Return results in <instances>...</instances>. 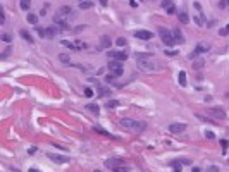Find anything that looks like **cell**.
I'll list each match as a JSON object with an SVG mask.
<instances>
[{
	"instance_id": "cell-1",
	"label": "cell",
	"mask_w": 229,
	"mask_h": 172,
	"mask_svg": "<svg viewBox=\"0 0 229 172\" xmlns=\"http://www.w3.org/2000/svg\"><path fill=\"white\" fill-rule=\"evenodd\" d=\"M136 64L145 72H152L153 69H157V64H155V60L150 53H141V52L136 53Z\"/></svg>"
},
{
	"instance_id": "cell-2",
	"label": "cell",
	"mask_w": 229,
	"mask_h": 172,
	"mask_svg": "<svg viewBox=\"0 0 229 172\" xmlns=\"http://www.w3.org/2000/svg\"><path fill=\"white\" fill-rule=\"evenodd\" d=\"M159 34H160V40L166 43V47H174L176 45V38H174L172 31H169L166 28H159Z\"/></svg>"
},
{
	"instance_id": "cell-3",
	"label": "cell",
	"mask_w": 229,
	"mask_h": 172,
	"mask_svg": "<svg viewBox=\"0 0 229 172\" xmlns=\"http://www.w3.org/2000/svg\"><path fill=\"white\" fill-rule=\"evenodd\" d=\"M121 126L129 129V131H143L145 129V122H138V121H133V119H122Z\"/></svg>"
},
{
	"instance_id": "cell-4",
	"label": "cell",
	"mask_w": 229,
	"mask_h": 172,
	"mask_svg": "<svg viewBox=\"0 0 229 172\" xmlns=\"http://www.w3.org/2000/svg\"><path fill=\"white\" fill-rule=\"evenodd\" d=\"M107 67H109L110 74H112V76H116V78L122 76V72H124V69H122V64H121L119 60H110Z\"/></svg>"
},
{
	"instance_id": "cell-5",
	"label": "cell",
	"mask_w": 229,
	"mask_h": 172,
	"mask_svg": "<svg viewBox=\"0 0 229 172\" xmlns=\"http://www.w3.org/2000/svg\"><path fill=\"white\" fill-rule=\"evenodd\" d=\"M209 50H210V45H207V43H198V45L195 47V50L190 53V59H193V60H195L198 55H202V53H207Z\"/></svg>"
},
{
	"instance_id": "cell-6",
	"label": "cell",
	"mask_w": 229,
	"mask_h": 172,
	"mask_svg": "<svg viewBox=\"0 0 229 172\" xmlns=\"http://www.w3.org/2000/svg\"><path fill=\"white\" fill-rule=\"evenodd\" d=\"M109 59L122 62V60L128 59V52L126 50H109Z\"/></svg>"
},
{
	"instance_id": "cell-7",
	"label": "cell",
	"mask_w": 229,
	"mask_h": 172,
	"mask_svg": "<svg viewBox=\"0 0 229 172\" xmlns=\"http://www.w3.org/2000/svg\"><path fill=\"white\" fill-rule=\"evenodd\" d=\"M209 115H212L214 119H219V121H224L228 115H226V110L224 109H221V107H212V109H209V112H207Z\"/></svg>"
},
{
	"instance_id": "cell-8",
	"label": "cell",
	"mask_w": 229,
	"mask_h": 172,
	"mask_svg": "<svg viewBox=\"0 0 229 172\" xmlns=\"http://www.w3.org/2000/svg\"><path fill=\"white\" fill-rule=\"evenodd\" d=\"M134 36H136L138 40H150L153 34H152V31H147V29H138V31H134Z\"/></svg>"
},
{
	"instance_id": "cell-9",
	"label": "cell",
	"mask_w": 229,
	"mask_h": 172,
	"mask_svg": "<svg viewBox=\"0 0 229 172\" xmlns=\"http://www.w3.org/2000/svg\"><path fill=\"white\" fill-rule=\"evenodd\" d=\"M64 29L60 28V26H57V24H53V26H50V28H47V36H57V34H60Z\"/></svg>"
},
{
	"instance_id": "cell-10",
	"label": "cell",
	"mask_w": 229,
	"mask_h": 172,
	"mask_svg": "<svg viewBox=\"0 0 229 172\" xmlns=\"http://www.w3.org/2000/svg\"><path fill=\"white\" fill-rule=\"evenodd\" d=\"M53 21H55V24H57V26H60L62 29H67V28H69V22H67V19H66V17L55 16V17H53Z\"/></svg>"
},
{
	"instance_id": "cell-11",
	"label": "cell",
	"mask_w": 229,
	"mask_h": 172,
	"mask_svg": "<svg viewBox=\"0 0 229 172\" xmlns=\"http://www.w3.org/2000/svg\"><path fill=\"white\" fill-rule=\"evenodd\" d=\"M48 159H50L52 162H55V164H67V162H69V159H67V157H60V155H52V153H48Z\"/></svg>"
},
{
	"instance_id": "cell-12",
	"label": "cell",
	"mask_w": 229,
	"mask_h": 172,
	"mask_svg": "<svg viewBox=\"0 0 229 172\" xmlns=\"http://www.w3.org/2000/svg\"><path fill=\"white\" fill-rule=\"evenodd\" d=\"M184 129H186V124H178V122H174V124L169 126V131H171V133H183Z\"/></svg>"
},
{
	"instance_id": "cell-13",
	"label": "cell",
	"mask_w": 229,
	"mask_h": 172,
	"mask_svg": "<svg viewBox=\"0 0 229 172\" xmlns=\"http://www.w3.org/2000/svg\"><path fill=\"white\" fill-rule=\"evenodd\" d=\"M112 41H110V36H102L100 38V50H105V48H110Z\"/></svg>"
},
{
	"instance_id": "cell-14",
	"label": "cell",
	"mask_w": 229,
	"mask_h": 172,
	"mask_svg": "<svg viewBox=\"0 0 229 172\" xmlns=\"http://www.w3.org/2000/svg\"><path fill=\"white\" fill-rule=\"evenodd\" d=\"M119 165H122V162H121L119 159H110V160H105V167H109V169H116V167H119Z\"/></svg>"
},
{
	"instance_id": "cell-15",
	"label": "cell",
	"mask_w": 229,
	"mask_h": 172,
	"mask_svg": "<svg viewBox=\"0 0 229 172\" xmlns=\"http://www.w3.org/2000/svg\"><path fill=\"white\" fill-rule=\"evenodd\" d=\"M69 14H72V9H71V7H67V5H62V7L57 10V14H55V16L64 17V16H69Z\"/></svg>"
},
{
	"instance_id": "cell-16",
	"label": "cell",
	"mask_w": 229,
	"mask_h": 172,
	"mask_svg": "<svg viewBox=\"0 0 229 172\" xmlns=\"http://www.w3.org/2000/svg\"><path fill=\"white\" fill-rule=\"evenodd\" d=\"M19 34H21V36H22V38H24V40H26L29 45H33V43H34V40H33V36L29 34V31H26V29H21V31H19Z\"/></svg>"
},
{
	"instance_id": "cell-17",
	"label": "cell",
	"mask_w": 229,
	"mask_h": 172,
	"mask_svg": "<svg viewBox=\"0 0 229 172\" xmlns=\"http://www.w3.org/2000/svg\"><path fill=\"white\" fill-rule=\"evenodd\" d=\"M93 129H95L97 133H100V134H103V136H109V138H112V140H119L117 136H114V134H110L109 131H105V129H102V126H95Z\"/></svg>"
},
{
	"instance_id": "cell-18",
	"label": "cell",
	"mask_w": 229,
	"mask_h": 172,
	"mask_svg": "<svg viewBox=\"0 0 229 172\" xmlns=\"http://www.w3.org/2000/svg\"><path fill=\"white\" fill-rule=\"evenodd\" d=\"M172 34H174L176 41H179V43H184V36H183V33H181L179 29H172Z\"/></svg>"
},
{
	"instance_id": "cell-19",
	"label": "cell",
	"mask_w": 229,
	"mask_h": 172,
	"mask_svg": "<svg viewBox=\"0 0 229 172\" xmlns=\"http://www.w3.org/2000/svg\"><path fill=\"white\" fill-rule=\"evenodd\" d=\"M178 81H179V84L184 88L186 86V72L184 71H179V74H178Z\"/></svg>"
},
{
	"instance_id": "cell-20",
	"label": "cell",
	"mask_w": 229,
	"mask_h": 172,
	"mask_svg": "<svg viewBox=\"0 0 229 172\" xmlns=\"http://www.w3.org/2000/svg\"><path fill=\"white\" fill-rule=\"evenodd\" d=\"M26 19H28V22H31V24H36V22H38V16L33 14V12H28Z\"/></svg>"
},
{
	"instance_id": "cell-21",
	"label": "cell",
	"mask_w": 229,
	"mask_h": 172,
	"mask_svg": "<svg viewBox=\"0 0 229 172\" xmlns=\"http://www.w3.org/2000/svg\"><path fill=\"white\" fill-rule=\"evenodd\" d=\"M205 65V60L203 59H198V60H193V69H202Z\"/></svg>"
},
{
	"instance_id": "cell-22",
	"label": "cell",
	"mask_w": 229,
	"mask_h": 172,
	"mask_svg": "<svg viewBox=\"0 0 229 172\" xmlns=\"http://www.w3.org/2000/svg\"><path fill=\"white\" fill-rule=\"evenodd\" d=\"M86 109H88L90 112H95V114H98V112H100V107H98L97 103H88V105H86Z\"/></svg>"
},
{
	"instance_id": "cell-23",
	"label": "cell",
	"mask_w": 229,
	"mask_h": 172,
	"mask_svg": "<svg viewBox=\"0 0 229 172\" xmlns=\"http://www.w3.org/2000/svg\"><path fill=\"white\" fill-rule=\"evenodd\" d=\"M171 165L174 167V172H183V169H181V162H179V160H172Z\"/></svg>"
},
{
	"instance_id": "cell-24",
	"label": "cell",
	"mask_w": 229,
	"mask_h": 172,
	"mask_svg": "<svg viewBox=\"0 0 229 172\" xmlns=\"http://www.w3.org/2000/svg\"><path fill=\"white\" fill-rule=\"evenodd\" d=\"M19 5H21V9H22V10H28V9L31 7V0H21V2H19Z\"/></svg>"
},
{
	"instance_id": "cell-25",
	"label": "cell",
	"mask_w": 229,
	"mask_h": 172,
	"mask_svg": "<svg viewBox=\"0 0 229 172\" xmlns=\"http://www.w3.org/2000/svg\"><path fill=\"white\" fill-rule=\"evenodd\" d=\"M179 21H181L183 24L190 22V17H188V14H186V12H179Z\"/></svg>"
},
{
	"instance_id": "cell-26",
	"label": "cell",
	"mask_w": 229,
	"mask_h": 172,
	"mask_svg": "<svg viewBox=\"0 0 229 172\" xmlns=\"http://www.w3.org/2000/svg\"><path fill=\"white\" fill-rule=\"evenodd\" d=\"M59 60H60L62 64H71V60H69V55H66V53H60V55H59Z\"/></svg>"
},
{
	"instance_id": "cell-27",
	"label": "cell",
	"mask_w": 229,
	"mask_h": 172,
	"mask_svg": "<svg viewBox=\"0 0 229 172\" xmlns=\"http://www.w3.org/2000/svg\"><path fill=\"white\" fill-rule=\"evenodd\" d=\"M221 146H222V153L226 155V150H228V146H229V141L228 140H221Z\"/></svg>"
},
{
	"instance_id": "cell-28",
	"label": "cell",
	"mask_w": 229,
	"mask_h": 172,
	"mask_svg": "<svg viewBox=\"0 0 229 172\" xmlns=\"http://www.w3.org/2000/svg\"><path fill=\"white\" fill-rule=\"evenodd\" d=\"M112 172H129V169H128L126 165H119V167L112 169Z\"/></svg>"
},
{
	"instance_id": "cell-29",
	"label": "cell",
	"mask_w": 229,
	"mask_h": 172,
	"mask_svg": "<svg viewBox=\"0 0 229 172\" xmlns=\"http://www.w3.org/2000/svg\"><path fill=\"white\" fill-rule=\"evenodd\" d=\"M79 7H81V9H90V7H93V3H91L90 0H86V2H81Z\"/></svg>"
},
{
	"instance_id": "cell-30",
	"label": "cell",
	"mask_w": 229,
	"mask_h": 172,
	"mask_svg": "<svg viewBox=\"0 0 229 172\" xmlns=\"http://www.w3.org/2000/svg\"><path fill=\"white\" fill-rule=\"evenodd\" d=\"M0 24H5V9L0 7Z\"/></svg>"
},
{
	"instance_id": "cell-31",
	"label": "cell",
	"mask_w": 229,
	"mask_h": 172,
	"mask_svg": "<svg viewBox=\"0 0 229 172\" xmlns=\"http://www.w3.org/2000/svg\"><path fill=\"white\" fill-rule=\"evenodd\" d=\"M2 41H5V43H10V41H12V36H10L9 33H3V34H2Z\"/></svg>"
},
{
	"instance_id": "cell-32",
	"label": "cell",
	"mask_w": 229,
	"mask_h": 172,
	"mask_svg": "<svg viewBox=\"0 0 229 172\" xmlns=\"http://www.w3.org/2000/svg\"><path fill=\"white\" fill-rule=\"evenodd\" d=\"M36 33H38V36H41V38L47 36V29H43V28H36Z\"/></svg>"
},
{
	"instance_id": "cell-33",
	"label": "cell",
	"mask_w": 229,
	"mask_h": 172,
	"mask_svg": "<svg viewBox=\"0 0 229 172\" xmlns=\"http://www.w3.org/2000/svg\"><path fill=\"white\" fill-rule=\"evenodd\" d=\"M116 43H117V45H119V47H124V45H126V43H128V41H126V38H122V36H119V38H117V40H116Z\"/></svg>"
},
{
	"instance_id": "cell-34",
	"label": "cell",
	"mask_w": 229,
	"mask_h": 172,
	"mask_svg": "<svg viewBox=\"0 0 229 172\" xmlns=\"http://www.w3.org/2000/svg\"><path fill=\"white\" fill-rule=\"evenodd\" d=\"M60 45H64V47H67V48H71V50H76V45L71 43V41H62Z\"/></svg>"
},
{
	"instance_id": "cell-35",
	"label": "cell",
	"mask_w": 229,
	"mask_h": 172,
	"mask_svg": "<svg viewBox=\"0 0 229 172\" xmlns=\"http://www.w3.org/2000/svg\"><path fill=\"white\" fill-rule=\"evenodd\" d=\"M117 105H119V102H116V100H112V102H107V103H105V107H107V109H114V107H117Z\"/></svg>"
},
{
	"instance_id": "cell-36",
	"label": "cell",
	"mask_w": 229,
	"mask_h": 172,
	"mask_svg": "<svg viewBox=\"0 0 229 172\" xmlns=\"http://www.w3.org/2000/svg\"><path fill=\"white\" fill-rule=\"evenodd\" d=\"M217 5H219V9H226V7L229 5V0H219Z\"/></svg>"
},
{
	"instance_id": "cell-37",
	"label": "cell",
	"mask_w": 229,
	"mask_h": 172,
	"mask_svg": "<svg viewBox=\"0 0 229 172\" xmlns=\"http://www.w3.org/2000/svg\"><path fill=\"white\" fill-rule=\"evenodd\" d=\"M171 5H174L172 0H162V7H164V9H169Z\"/></svg>"
},
{
	"instance_id": "cell-38",
	"label": "cell",
	"mask_w": 229,
	"mask_h": 172,
	"mask_svg": "<svg viewBox=\"0 0 229 172\" xmlns=\"http://www.w3.org/2000/svg\"><path fill=\"white\" fill-rule=\"evenodd\" d=\"M9 53H10V47H7V48H5V50H3V52L0 53V59H5V57H7Z\"/></svg>"
},
{
	"instance_id": "cell-39",
	"label": "cell",
	"mask_w": 229,
	"mask_h": 172,
	"mask_svg": "<svg viewBox=\"0 0 229 172\" xmlns=\"http://www.w3.org/2000/svg\"><path fill=\"white\" fill-rule=\"evenodd\" d=\"M205 138H207V140H215V134H214L212 131H205Z\"/></svg>"
},
{
	"instance_id": "cell-40",
	"label": "cell",
	"mask_w": 229,
	"mask_h": 172,
	"mask_svg": "<svg viewBox=\"0 0 229 172\" xmlns=\"http://www.w3.org/2000/svg\"><path fill=\"white\" fill-rule=\"evenodd\" d=\"M84 95H86L88 98H91V96H93V90H91V88H86V90H84Z\"/></svg>"
},
{
	"instance_id": "cell-41",
	"label": "cell",
	"mask_w": 229,
	"mask_h": 172,
	"mask_svg": "<svg viewBox=\"0 0 229 172\" xmlns=\"http://www.w3.org/2000/svg\"><path fill=\"white\" fill-rule=\"evenodd\" d=\"M86 48V43H76V50H84Z\"/></svg>"
},
{
	"instance_id": "cell-42",
	"label": "cell",
	"mask_w": 229,
	"mask_h": 172,
	"mask_svg": "<svg viewBox=\"0 0 229 172\" xmlns=\"http://www.w3.org/2000/svg\"><path fill=\"white\" fill-rule=\"evenodd\" d=\"M166 10H167V14H174V12H176V7H174V5H171V7H169V9H166Z\"/></svg>"
},
{
	"instance_id": "cell-43",
	"label": "cell",
	"mask_w": 229,
	"mask_h": 172,
	"mask_svg": "<svg viewBox=\"0 0 229 172\" xmlns=\"http://www.w3.org/2000/svg\"><path fill=\"white\" fill-rule=\"evenodd\" d=\"M195 21H197V24H200V26H202V24H203V21H202V19H200V16H197V17H195Z\"/></svg>"
},
{
	"instance_id": "cell-44",
	"label": "cell",
	"mask_w": 229,
	"mask_h": 172,
	"mask_svg": "<svg viewBox=\"0 0 229 172\" xmlns=\"http://www.w3.org/2000/svg\"><path fill=\"white\" fill-rule=\"evenodd\" d=\"M167 55H178V52H172V50H166Z\"/></svg>"
},
{
	"instance_id": "cell-45",
	"label": "cell",
	"mask_w": 229,
	"mask_h": 172,
	"mask_svg": "<svg viewBox=\"0 0 229 172\" xmlns=\"http://www.w3.org/2000/svg\"><path fill=\"white\" fill-rule=\"evenodd\" d=\"M34 152H36V148H34V146H31V148H29V150H28V153H29V155H33V153H34Z\"/></svg>"
},
{
	"instance_id": "cell-46",
	"label": "cell",
	"mask_w": 229,
	"mask_h": 172,
	"mask_svg": "<svg viewBox=\"0 0 229 172\" xmlns=\"http://www.w3.org/2000/svg\"><path fill=\"white\" fill-rule=\"evenodd\" d=\"M179 162H181V164H186V165H190V164H191L188 159H183V160H179Z\"/></svg>"
},
{
	"instance_id": "cell-47",
	"label": "cell",
	"mask_w": 229,
	"mask_h": 172,
	"mask_svg": "<svg viewBox=\"0 0 229 172\" xmlns=\"http://www.w3.org/2000/svg\"><path fill=\"white\" fill-rule=\"evenodd\" d=\"M129 3H131V7H138V2L136 0H129Z\"/></svg>"
},
{
	"instance_id": "cell-48",
	"label": "cell",
	"mask_w": 229,
	"mask_h": 172,
	"mask_svg": "<svg viewBox=\"0 0 229 172\" xmlns=\"http://www.w3.org/2000/svg\"><path fill=\"white\" fill-rule=\"evenodd\" d=\"M219 34H222V36H226V34H228V29H221V31H219Z\"/></svg>"
},
{
	"instance_id": "cell-49",
	"label": "cell",
	"mask_w": 229,
	"mask_h": 172,
	"mask_svg": "<svg viewBox=\"0 0 229 172\" xmlns=\"http://www.w3.org/2000/svg\"><path fill=\"white\" fill-rule=\"evenodd\" d=\"M98 2H100L102 5H107V3H109V0H98Z\"/></svg>"
},
{
	"instance_id": "cell-50",
	"label": "cell",
	"mask_w": 229,
	"mask_h": 172,
	"mask_svg": "<svg viewBox=\"0 0 229 172\" xmlns=\"http://www.w3.org/2000/svg\"><path fill=\"white\" fill-rule=\"evenodd\" d=\"M29 172H40L38 169H29Z\"/></svg>"
},
{
	"instance_id": "cell-51",
	"label": "cell",
	"mask_w": 229,
	"mask_h": 172,
	"mask_svg": "<svg viewBox=\"0 0 229 172\" xmlns=\"http://www.w3.org/2000/svg\"><path fill=\"white\" fill-rule=\"evenodd\" d=\"M226 29H228V31H229V26H228V28H226Z\"/></svg>"
},
{
	"instance_id": "cell-52",
	"label": "cell",
	"mask_w": 229,
	"mask_h": 172,
	"mask_svg": "<svg viewBox=\"0 0 229 172\" xmlns=\"http://www.w3.org/2000/svg\"><path fill=\"white\" fill-rule=\"evenodd\" d=\"M79 2H83V0H79ZM84 2H86V0H84Z\"/></svg>"
},
{
	"instance_id": "cell-53",
	"label": "cell",
	"mask_w": 229,
	"mask_h": 172,
	"mask_svg": "<svg viewBox=\"0 0 229 172\" xmlns=\"http://www.w3.org/2000/svg\"><path fill=\"white\" fill-rule=\"evenodd\" d=\"M95 172H98V171H95Z\"/></svg>"
}]
</instances>
